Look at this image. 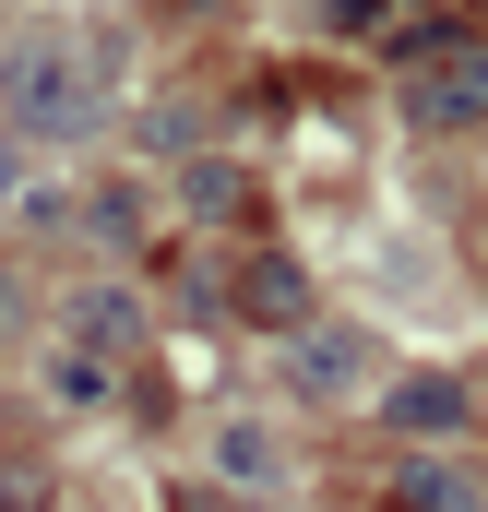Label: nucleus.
Masks as SVG:
<instances>
[{"instance_id": "obj_6", "label": "nucleus", "mask_w": 488, "mask_h": 512, "mask_svg": "<svg viewBox=\"0 0 488 512\" xmlns=\"http://www.w3.org/2000/svg\"><path fill=\"white\" fill-rule=\"evenodd\" d=\"M381 501H393V512H488V501H477V477H465V465H441V453H405Z\"/></svg>"}, {"instance_id": "obj_5", "label": "nucleus", "mask_w": 488, "mask_h": 512, "mask_svg": "<svg viewBox=\"0 0 488 512\" xmlns=\"http://www.w3.org/2000/svg\"><path fill=\"white\" fill-rule=\"evenodd\" d=\"M131 334H143V310H131L120 286H84V298L60 310V346H84V358H108V370L131 358Z\"/></svg>"}, {"instance_id": "obj_2", "label": "nucleus", "mask_w": 488, "mask_h": 512, "mask_svg": "<svg viewBox=\"0 0 488 512\" xmlns=\"http://www.w3.org/2000/svg\"><path fill=\"white\" fill-rule=\"evenodd\" d=\"M393 108H405V131H477L488 120V36L429 24L417 48H393Z\"/></svg>"}, {"instance_id": "obj_9", "label": "nucleus", "mask_w": 488, "mask_h": 512, "mask_svg": "<svg viewBox=\"0 0 488 512\" xmlns=\"http://www.w3.org/2000/svg\"><path fill=\"white\" fill-rule=\"evenodd\" d=\"M36 501V465H0V512H24Z\"/></svg>"}, {"instance_id": "obj_4", "label": "nucleus", "mask_w": 488, "mask_h": 512, "mask_svg": "<svg viewBox=\"0 0 488 512\" xmlns=\"http://www.w3.org/2000/svg\"><path fill=\"white\" fill-rule=\"evenodd\" d=\"M239 322H262V334H286V346H298V322H310V274H298L286 251L239 262Z\"/></svg>"}, {"instance_id": "obj_8", "label": "nucleus", "mask_w": 488, "mask_h": 512, "mask_svg": "<svg viewBox=\"0 0 488 512\" xmlns=\"http://www.w3.org/2000/svg\"><path fill=\"white\" fill-rule=\"evenodd\" d=\"M298 382H310V393H346V382H358V334H298Z\"/></svg>"}, {"instance_id": "obj_3", "label": "nucleus", "mask_w": 488, "mask_h": 512, "mask_svg": "<svg viewBox=\"0 0 488 512\" xmlns=\"http://www.w3.org/2000/svg\"><path fill=\"white\" fill-rule=\"evenodd\" d=\"M381 429H393V441H417V453H429V441H453V429H465V382H453V370H405V382L381 393Z\"/></svg>"}, {"instance_id": "obj_7", "label": "nucleus", "mask_w": 488, "mask_h": 512, "mask_svg": "<svg viewBox=\"0 0 488 512\" xmlns=\"http://www.w3.org/2000/svg\"><path fill=\"white\" fill-rule=\"evenodd\" d=\"M36 370H48V393H60L72 417H108V405H120V370H108V358H84V346H48Z\"/></svg>"}, {"instance_id": "obj_1", "label": "nucleus", "mask_w": 488, "mask_h": 512, "mask_svg": "<svg viewBox=\"0 0 488 512\" xmlns=\"http://www.w3.org/2000/svg\"><path fill=\"white\" fill-rule=\"evenodd\" d=\"M0 108H12V131H36V143H84V131L108 120V72H96L84 36H24L0 60Z\"/></svg>"}]
</instances>
